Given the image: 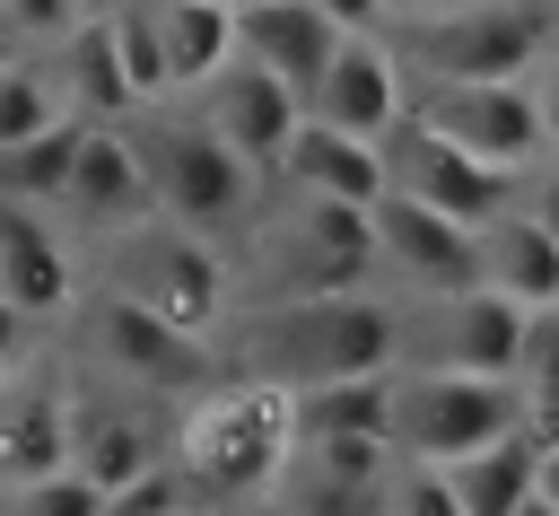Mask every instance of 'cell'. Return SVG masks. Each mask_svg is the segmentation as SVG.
Returning <instances> with one entry per match:
<instances>
[{
    "instance_id": "6da1fadb",
    "label": "cell",
    "mask_w": 559,
    "mask_h": 516,
    "mask_svg": "<svg viewBox=\"0 0 559 516\" xmlns=\"http://www.w3.org/2000/svg\"><path fill=\"white\" fill-rule=\"evenodd\" d=\"M236 376L253 385H341V376H393L411 359V315L349 289V297H297V306H262L236 341H227Z\"/></svg>"
},
{
    "instance_id": "7a4b0ae2",
    "label": "cell",
    "mask_w": 559,
    "mask_h": 516,
    "mask_svg": "<svg viewBox=\"0 0 559 516\" xmlns=\"http://www.w3.org/2000/svg\"><path fill=\"white\" fill-rule=\"evenodd\" d=\"M166 455L192 481V499H280V481L297 464V394L218 376L210 394H192L175 411Z\"/></svg>"
},
{
    "instance_id": "3957f363",
    "label": "cell",
    "mask_w": 559,
    "mask_h": 516,
    "mask_svg": "<svg viewBox=\"0 0 559 516\" xmlns=\"http://www.w3.org/2000/svg\"><path fill=\"white\" fill-rule=\"evenodd\" d=\"M131 140H140V157H148L157 219H175V227H192V236H210V245L253 219L262 175L201 122V105H148V114L131 122Z\"/></svg>"
},
{
    "instance_id": "277c9868",
    "label": "cell",
    "mask_w": 559,
    "mask_h": 516,
    "mask_svg": "<svg viewBox=\"0 0 559 516\" xmlns=\"http://www.w3.org/2000/svg\"><path fill=\"white\" fill-rule=\"evenodd\" d=\"M96 289H114V297L148 306L157 324H175L183 341L218 350V324H227V254L210 236H192L175 219H140V227L105 236Z\"/></svg>"
},
{
    "instance_id": "5b68a950",
    "label": "cell",
    "mask_w": 559,
    "mask_h": 516,
    "mask_svg": "<svg viewBox=\"0 0 559 516\" xmlns=\"http://www.w3.org/2000/svg\"><path fill=\"white\" fill-rule=\"evenodd\" d=\"M393 52L411 79L533 87V70L550 52V17H542V0H480V9H445V17H402Z\"/></svg>"
},
{
    "instance_id": "8992f818",
    "label": "cell",
    "mask_w": 559,
    "mask_h": 516,
    "mask_svg": "<svg viewBox=\"0 0 559 516\" xmlns=\"http://www.w3.org/2000/svg\"><path fill=\"white\" fill-rule=\"evenodd\" d=\"M524 429V394L507 376H454V367H402L393 376V455L402 464H463Z\"/></svg>"
},
{
    "instance_id": "52a82bcc",
    "label": "cell",
    "mask_w": 559,
    "mask_h": 516,
    "mask_svg": "<svg viewBox=\"0 0 559 516\" xmlns=\"http://www.w3.org/2000/svg\"><path fill=\"white\" fill-rule=\"evenodd\" d=\"M262 271L280 289V306L297 297H349L376 271V210H341V201H297L280 227H262Z\"/></svg>"
},
{
    "instance_id": "ba28073f",
    "label": "cell",
    "mask_w": 559,
    "mask_h": 516,
    "mask_svg": "<svg viewBox=\"0 0 559 516\" xmlns=\"http://www.w3.org/2000/svg\"><path fill=\"white\" fill-rule=\"evenodd\" d=\"M411 122L445 131L454 149H472V157H489V166H507V175L533 166V157L550 149L533 87H454V79H411Z\"/></svg>"
},
{
    "instance_id": "9c48e42d",
    "label": "cell",
    "mask_w": 559,
    "mask_h": 516,
    "mask_svg": "<svg viewBox=\"0 0 559 516\" xmlns=\"http://www.w3.org/2000/svg\"><path fill=\"white\" fill-rule=\"evenodd\" d=\"M384 157H393V192H411V201H428V210L463 219L472 236H480L489 219H507V210H515V175H507V166H489V157L454 149L445 131H428V122H411V114H402V131L384 140Z\"/></svg>"
},
{
    "instance_id": "30bf717a",
    "label": "cell",
    "mask_w": 559,
    "mask_h": 516,
    "mask_svg": "<svg viewBox=\"0 0 559 516\" xmlns=\"http://www.w3.org/2000/svg\"><path fill=\"white\" fill-rule=\"evenodd\" d=\"M87 350H96V376L105 385H148V394H175V385H201L218 367V350L183 341L175 324H157L148 306L114 297V289H87Z\"/></svg>"
},
{
    "instance_id": "8fae6325",
    "label": "cell",
    "mask_w": 559,
    "mask_h": 516,
    "mask_svg": "<svg viewBox=\"0 0 559 516\" xmlns=\"http://www.w3.org/2000/svg\"><path fill=\"white\" fill-rule=\"evenodd\" d=\"M192 105H201V122H210V131H218L253 175H280L288 140L306 131V96H297L288 79H271L262 61H245V52H236V61H227Z\"/></svg>"
},
{
    "instance_id": "7c38bea8",
    "label": "cell",
    "mask_w": 559,
    "mask_h": 516,
    "mask_svg": "<svg viewBox=\"0 0 559 516\" xmlns=\"http://www.w3.org/2000/svg\"><path fill=\"white\" fill-rule=\"evenodd\" d=\"M428 332L411 324V359L402 367H454V376H507L515 385V359H524V332L533 315L507 306L498 289H463V297H428Z\"/></svg>"
},
{
    "instance_id": "4fadbf2b",
    "label": "cell",
    "mask_w": 559,
    "mask_h": 516,
    "mask_svg": "<svg viewBox=\"0 0 559 516\" xmlns=\"http://www.w3.org/2000/svg\"><path fill=\"white\" fill-rule=\"evenodd\" d=\"M411 114V70L393 52V35H349L323 70V87L306 96V122L349 131V140H393Z\"/></svg>"
},
{
    "instance_id": "5bb4252c",
    "label": "cell",
    "mask_w": 559,
    "mask_h": 516,
    "mask_svg": "<svg viewBox=\"0 0 559 516\" xmlns=\"http://www.w3.org/2000/svg\"><path fill=\"white\" fill-rule=\"evenodd\" d=\"M376 262H393L419 297H463L480 289V236L411 192H384L376 201Z\"/></svg>"
},
{
    "instance_id": "9a60e30c",
    "label": "cell",
    "mask_w": 559,
    "mask_h": 516,
    "mask_svg": "<svg viewBox=\"0 0 559 516\" xmlns=\"http://www.w3.org/2000/svg\"><path fill=\"white\" fill-rule=\"evenodd\" d=\"M61 210L96 236H122V227L157 219V184H148V157L131 140V122H87L79 131V166H70Z\"/></svg>"
},
{
    "instance_id": "2e32d148",
    "label": "cell",
    "mask_w": 559,
    "mask_h": 516,
    "mask_svg": "<svg viewBox=\"0 0 559 516\" xmlns=\"http://www.w3.org/2000/svg\"><path fill=\"white\" fill-rule=\"evenodd\" d=\"M157 464H166V437H157V420H148L140 402H122V394L79 402V394H70V472H79V481H96V490L114 499V490H131V481L157 472Z\"/></svg>"
},
{
    "instance_id": "e0dca14e",
    "label": "cell",
    "mask_w": 559,
    "mask_h": 516,
    "mask_svg": "<svg viewBox=\"0 0 559 516\" xmlns=\"http://www.w3.org/2000/svg\"><path fill=\"white\" fill-rule=\"evenodd\" d=\"M341 44H349V35H341L314 0H245V9H236V52L262 61L271 79H288L297 96L323 87V70H332Z\"/></svg>"
},
{
    "instance_id": "ac0fdd59",
    "label": "cell",
    "mask_w": 559,
    "mask_h": 516,
    "mask_svg": "<svg viewBox=\"0 0 559 516\" xmlns=\"http://www.w3.org/2000/svg\"><path fill=\"white\" fill-rule=\"evenodd\" d=\"M0 297H9L26 324H52V315L79 306V262H70V245L44 227V210L0 201Z\"/></svg>"
},
{
    "instance_id": "d6986e66",
    "label": "cell",
    "mask_w": 559,
    "mask_h": 516,
    "mask_svg": "<svg viewBox=\"0 0 559 516\" xmlns=\"http://www.w3.org/2000/svg\"><path fill=\"white\" fill-rule=\"evenodd\" d=\"M280 175H288L306 201H341V210H376V201L393 192L384 140H349V131H323V122H306V131L288 140Z\"/></svg>"
},
{
    "instance_id": "ffe728a7",
    "label": "cell",
    "mask_w": 559,
    "mask_h": 516,
    "mask_svg": "<svg viewBox=\"0 0 559 516\" xmlns=\"http://www.w3.org/2000/svg\"><path fill=\"white\" fill-rule=\"evenodd\" d=\"M52 472H70V394L52 376L0 385V499Z\"/></svg>"
},
{
    "instance_id": "44dd1931",
    "label": "cell",
    "mask_w": 559,
    "mask_h": 516,
    "mask_svg": "<svg viewBox=\"0 0 559 516\" xmlns=\"http://www.w3.org/2000/svg\"><path fill=\"white\" fill-rule=\"evenodd\" d=\"M480 289H498V297L524 306V315L559 306V236H550L524 201L480 227Z\"/></svg>"
},
{
    "instance_id": "7402d4cb",
    "label": "cell",
    "mask_w": 559,
    "mask_h": 516,
    "mask_svg": "<svg viewBox=\"0 0 559 516\" xmlns=\"http://www.w3.org/2000/svg\"><path fill=\"white\" fill-rule=\"evenodd\" d=\"M52 70H61V96H70L79 122H140V96H131V70H122V44H114L105 9L79 35L52 44Z\"/></svg>"
},
{
    "instance_id": "603a6c76",
    "label": "cell",
    "mask_w": 559,
    "mask_h": 516,
    "mask_svg": "<svg viewBox=\"0 0 559 516\" xmlns=\"http://www.w3.org/2000/svg\"><path fill=\"white\" fill-rule=\"evenodd\" d=\"M157 17V52L175 70V96H201L227 61H236V9H210V0H148Z\"/></svg>"
},
{
    "instance_id": "cb8c5ba5",
    "label": "cell",
    "mask_w": 559,
    "mask_h": 516,
    "mask_svg": "<svg viewBox=\"0 0 559 516\" xmlns=\"http://www.w3.org/2000/svg\"><path fill=\"white\" fill-rule=\"evenodd\" d=\"M393 376H402V367H393ZM393 376L306 385V394H297V446H332V437H384V446H393Z\"/></svg>"
},
{
    "instance_id": "d4e9b609",
    "label": "cell",
    "mask_w": 559,
    "mask_h": 516,
    "mask_svg": "<svg viewBox=\"0 0 559 516\" xmlns=\"http://www.w3.org/2000/svg\"><path fill=\"white\" fill-rule=\"evenodd\" d=\"M533 481H542V446L524 429L463 455V464H445V490L463 499V516H515V507H533Z\"/></svg>"
},
{
    "instance_id": "484cf974",
    "label": "cell",
    "mask_w": 559,
    "mask_h": 516,
    "mask_svg": "<svg viewBox=\"0 0 559 516\" xmlns=\"http://www.w3.org/2000/svg\"><path fill=\"white\" fill-rule=\"evenodd\" d=\"M79 131H87V122H61V131H44V140H26V149H0V201H17V210H61L70 166H79Z\"/></svg>"
},
{
    "instance_id": "4316f807",
    "label": "cell",
    "mask_w": 559,
    "mask_h": 516,
    "mask_svg": "<svg viewBox=\"0 0 559 516\" xmlns=\"http://www.w3.org/2000/svg\"><path fill=\"white\" fill-rule=\"evenodd\" d=\"M61 122H79L70 96H61V70L52 61H9L0 70V149H26L44 131H61Z\"/></svg>"
},
{
    "instance_id": "83f0119b",
    "label": "cell",
    "mask_w": 559,
    "mask_h": 516,
    "mask_svg": "<svg viewBox=\"0 0 559 516\" xmlns=\"http://www.w3.org/2000/svg\"><path fill=\"white\" fill-rule=\"evenodd\" d=\"M515 394H524V437L533 446H559V306L533 315L524 359H515Z\"/></svg>"
},
{
    "instance_id": "f1b7e54d",
    "label": "cell",
    "mask_w": 559,
    "mask_h": 516,
    "mask_svg": "<svg viewBox=\"0 0 559 516\" xmlns=\"http://www.w3.org/2000/svg\"><path fill=\"white\" fill-rule=\"evenodd\" d=\"M105 17H114V44H122V70H131L140 114H148V105H175V70H166V52H157V17H148V0H114Z\"/></svg>"
},
{
    "instance_id": "f546056e",
    "label": "cell",
    "mask_w": 559,
    "mask_h": 516,
    "mask_svg": "<svg viewBox=\"0 0 559 516\" xmlns=\"http://www.w3.org/2000/svg\"><path fill=\"white\" fill-rule=\"evenodd\" d=\"M280 516H393V490H358V481H332L314 464H288Z\"/></svg>"
},
{
    "instance_id": "4dcf8cb0",
    "label": "cell",
    "mask_w": 559,
    "mask_h": 516,
    "mask_svg": "<svg viewBox=\"0 0 559 516\" xmlns=\"http://www.w3.org/2000/svg\"><path fill=\"white\" fill-rule=\"evenodd\" d=\"M0 516H105V490L79 481V472H52V481H26L0 499Z\"/></svg>"
},
{
    "instance_id": "1f68e13d",
    "label": "cell",
    "mask_w": 559,
    "mask_h": 516,
    "mask_svg": "<svg viewBox=\"0 0 559 516\" xmlns=\"http://www.w3.org/2000/svg\"><path fill=\"white\" fill-rule=\"evenodd\" d=\"M96 17V0H0V35H35V44H61Z\"/></svg>"
},
{
    "instance_id": "d6a6232c",
    "label": "cell",
    "mask_w": 559,
    "mask_h": 516,
    "mask_svg": "<svg viewBox=\"0 0 559 516\" xmlns=\"http://www.w3.org/2000/svg\"><path fill=\"white\" fill-rule=\"evenodd\" d=\"M393 516H463V499L445 490L437 464H402L393 472Z\"/></svg>"
},
{
    "instance_id": "836d02e7",
    "label": "cell",
    "mask_w": 559,
    "mask_h": 516,
    "mask_svg": "<svg viewBox=\"0 0 559 516\" xmlns=\"http://www.w3.org/2000/svg\"><path fill=\"white\" fill-rule=\"evenodd\" d=\"M341 35H384V17H393V0H314Z\"/></svg>"
},
{
    "instance_id": "e575fe53",
    "label": "cell",
    "mask_w": 559,
    "mask_h": 516,
    "mask_svg": "<svg viewBox=\"0 0 559 516\" xmlns=\"http://www.w3.org/2000/svg\"><path fill=\"white\" fill-rule=\"evenodd\" d=\"M533 105H542V131H550V149H559V61L533 79Z\"/></svg>"
},
{
    "instance_id": "d590c367",
    "label": "cell",
    "mask_w": 559,
    "mask_h": 516,
    "mask_svg": "<svg viewBox=\"0 0 559 516\" xmlns=\"http://www.w3.org/2000/svg\"><path fill=\"white\" fill-rule=\"evenodd\" d=\"M524 210H533V219H542V227L559 236V175H533V192H524Z\"/></svg>"
},
{
    "instance_id": "8d00e7d4",
    "label": "cell",
    "mask_w": 559,
    "mask_h": 516,
    "mask_svg": "<svg viewBox=\"0 0 559 516\" xmlns=\"http://www.w3.org/2000/svg\"><path fill=\"white\" fill-rule=\"evenodd\" d=\"M17 350H26V315H17V306H9V297H0V367H9V359H17Z\"/></svg>"
},
{
    "instance_id": "74e56055",
    "label": "cell",
    "mask_w": 559,
    "mask_h": 516,
    "mask_svg": "<svg viewBox=\"0 0 559 516\" xmlns=\"http://www.w3.org/2000/svg\"><path fill=\"white\" fill-rule=\"evenodd\" d=\"M445 9H480V0H393V17H445Z\"/></svg>"
},
{
    "instance_id": "f35d334b",
    "label": "cell",
    "mask_w": 559,
    "mask_h": 516,
    "mask_svg": "<svg viewBox=\"0 0 559 516\" xmlns=\"http://www.w3.org/2000/svg\"><path fill=\"white\" fill-rule=\"evenodd\" d=\"M533 499H550V507H559V446H542V481H533Z\"/></svg>"
},
{
    "instance_id": "ab89813d",
    "label": "cell",
    "mask_w": 559,
    "mask_h": 516,
    "mask_svg": "<svg viewBox=\"0 0 559 516\" xmlns=\"http://www.w3.org/2000/svg\"><path fill=\"white\" fill-rule=\"evenodd\" d=\"M515 516H559V507H550V499H533V507H515Z\"/></svg>"
},
{
    "instance_id": "60d3db41",
    "label": "cell",
    "mask_w": 559,
    "mask_h": 516,
    "mask_svg": "<svg viewBox=\"0 0 559 516\" xmlns=\"http://www.w3.org/2000/svg\"><path fill=\"white\" fill-rule=\"evenodd\" d=\"M542 17H550V35H559V0H542Z\"/></svg>"
},
{
    "instance_id": "b9f144b4",
    "label": "cell",
    "mask_w": 559,
    "mask_h": 516,
    "mask_svg": "<svg viewBox=\"0 0 559 516\" xmlns=\"http://www.w3.org/2000/svg\"><path fill=\"white\" fill-rule=\"evenodd\" d=\"M9 61H17V52H9V35H0V70H9Z\"/></svg>"
},
{
    "instance_id": "7bdbcfd3",
    "label": "cell",
    "mask_w": 559,
    "mask_h": 516,
    "mask_svg": "<svg viewBox=\"0 0 559 516\" xmlns=\"http://www.w3.org/2000/svg\"><path fill=\"white\" fill-rule=\"evenodd\" d=\"M210 9H245V0H210Z\"/></svg>"
},
{
    "instance_id": "ee69618b",
    "label": "cell",
    "mask_w": 559,
    "mask_h": 516,
    "mask_svg": "<svg viewBox=\"0 0 559 516\" xmlns=\"http://www.w3.org/2000/svg\"><path fill=\"white\" fill-rule=\"evenodd\" d=\"M192 516H201V507H192Z\"/></svg>"
}]
</instances>
